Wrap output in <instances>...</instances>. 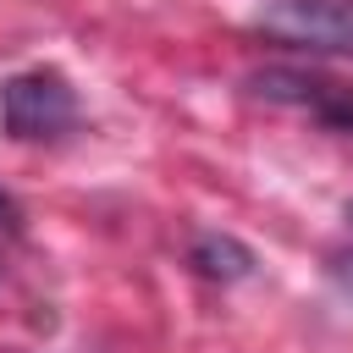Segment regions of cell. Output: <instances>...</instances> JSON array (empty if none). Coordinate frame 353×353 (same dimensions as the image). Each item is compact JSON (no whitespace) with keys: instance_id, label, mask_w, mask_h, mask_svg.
Masks as SVG:
<instances>
[{"instance_id":"cell-1","label":"cell","mask_w":353,"mask_h":353,"mask_svg":"<svg viewBox=\"0 0 353 353\" xmlns=\"http://www.w3.org/2000/svg\"><path fill=\"white\" fill-rule=\"evenodd\" d=\"M0 127L17 143H50L77 127V88L55 66H33L0 83Z\"/></svg>"},{"instance_id":"cell-2","label":"cell","mask_w":353,"mask_h":353,"mask_svg":"<svg viewBox=\"0 0 353 353\" xmlns=\"http://www.w3.org/2000/svg\"><path fill=\"white\" fill-rule=\"evenodd\" d=\"M254 33L309 50V55H353V0H265L254 6Z\"/></svg>"},{"instance_id":"cell-3","label":"cell","mask_w":353,"mask_h":353,"mask_svg":"<svg viewBox=\"0 0 353 353\" xmlns=\"http://www.w3.org/2000/svg\"><path fill=\"white\" fill-rule=\"evenodd\" d=\"M248 94L265 99V105L309 110L320 127L353 138V83H336V77H320V72H298V66H265V72H248Z\"/></svg>"},{"instance_id":"cell-4","label":"cell","mask_w":353,"mask_h":353,"mask_svg":"<svg viewBox=\"0 0 353 353\" xmlns=\"http://www.w3.org/2000/svg\"><path fill=\"white\" fill-rule=\"evenodd\" d=\"M193 270L199 276H210V281H243V276H254V248L248 243H237L232 232H204V237H193Z\"/></svg>"},{"instance_id":"cell-5","label":"cell","mask_w":353,"mask_h":353,"mask_svg":"<svg viewBox=\"0 0 353 353\" xmlns=\"http://www.w3.org/2000/svg\"><path fill=\"white\" fill-rule=\"evenodd\" d=\"M331 276H336V281H342V287L353 292V248H342V254L331 259Z\"/></svg>"},{"instance_id":"cell-6","label":"cell","mask_w":353,"mask_h":353,"mask_svg":"<svg viewBox=\"0 0 353 353\" xmlns=\"http://www.w3.org/2000/svg\"><path fill=\"white\" fill-rule=\"evenodd\" d=\"M22 221V210H17V199L11 193H0V226H17Z\"/></svg>"},{"instance_id":"cell-7","label":"cell","mask_w":353,"mask_h":353,"mask_svg":"<svg viewBox=\"0 0 353 353\" xmlns=\"http://www.w3.org/2000/svg\"><path fill=\"white\" fill-rule=\"evenodd\" d=\"M347 215H353V204H347Z\"/></svg>"}]
</instances>
